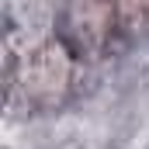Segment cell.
Instances as JSON below:
<instances>
[{
  "mask_svg": "<svg viewBox=\"0 0 149 149\" xmlns=\"http://www.w3.org/2000/svg\"><path fill=\"white\" fill-rule=\"evenodd\" d=\"M73 59L76 52L63 38L42 42L24 56V70L21 76H10V87L21 83L31 104H56L73 83Z\"/></svg>",
  "mask_w": 149,
  "mask_h": 149,
  "instance_id": "6da1fadb",
  "label": "cell"
}]
</instances>
